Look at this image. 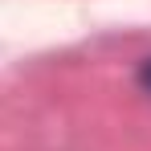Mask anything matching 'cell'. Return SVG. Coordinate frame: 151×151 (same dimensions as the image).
<instances>
[{"instance_id":"obj_1","label":"cell","mask_w":151,"mask_h":151,"mask_svg":"<svg viewBox=\"0 0 151 151\" xmlns=\"http://www.w3.org/2000/svg\"><path fill=\"white\" fill-rule=\"evenodd\" d=\"M139 86L151 90V61H143V70H139Z\"/></svg>"}]
</instances>
